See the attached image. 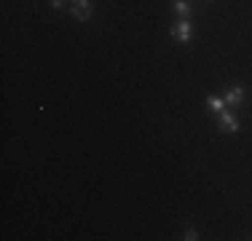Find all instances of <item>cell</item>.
Segmentation results:
<instances>
[{
    "mask_svg": "<svg viewBox=\"0 0 252 241\" xmlns=\"http://www.w3.org/2000/svg\"><path fill=\"white\" fill-rule=\"evenodd\" d=\"M185 241H196V239H199V233H196L193 231V228H188V231H185V236H183Z\"/></svg>",
    "mask_w": 252,
    "mask_h": 241,
    "instance_id": "obj_7",
    "label": "cell"
},
{
    "mask_svg": "<svg viewBox=\"0 0 252 241\" xmlns=\"http://www.w3.org/2000/svg\"><path fill=\"white\" fill-rule=\"evenodd\" d=\"M218 126H220V131H225V134H233V131H239V120H236V116H233V113H228V110L220 113Z\"/></svg>",
    "mask_w": 252,
    "mask_h": 241,
    "instance_id": "obj_2",
    "label": "cell"
},
{
    "mask_svg": "<svg viewBox=\"0 0 252 241\" xmlns=\"http://www.w3.org/2000/svg\"><path fill=\"white\" fill-rule=\"evenodd\" d=\"M175 11H177L180 19H190V5H188V0H175Z\"/></svg>",
    "mask_w": 252,
    "mask_h": 241,
    "instance_id": "obj_5",
    "label": "cell"
},
{
    "mask_svg": "<svg viewBox=\"0 0 252 241\" xmlns=\"http://www.w3.org/2000/svg\"><path fill=\"white\" fill-rule=\"evenodd\" d=\"M169 35L175 40H183V43H190V38H193V24H190L188 19H180L175 27L169 30Z\"/></svg>",
    "mask_w": 252,
    "mask_h": 241,
    "instance_id": "obj_1",
    "label": "cell"
},
{
    "mask_svg": "<svg viewBox=\"0 0 252 241\" xmlns=\"http://www.w3.org/2000/svg\"><path fill=\"white\" fill-rule=\"evenodd\" d=\"M70 11H73V16H75V19L86 22L89 16H92V0H73Z\"/></svg>",
    "mask_w": 252,
    "mask_h": 241,
    "instance_id": "obj_3",
    "label": "cell"
},
{
    "mask_svg": "<svg viewBox=\"0 0 252 241\" xmlns=\"http://www.w3.org/2000/svg\"><path fill=\"white\" fill-rule=\"evenodd\" d=\"M242 99H244V89H242V86H233L231 91L225 94V105H228V107H231V105H239Z\"/></svg>",
    "mask_w": 252,
    "mask_h": 241,
    "instance_id": "obj_4",
    "label": "cell"
},
{
    "mask_svg": "<svg viewBox=\"0 0 252 241\" xmlns=\"http://www.w3.org/2000/svg\"><path fill=\"white\" fill-rule=\"evenodd\" d=\"M207 107H209L212 113H218V116H220V113H223L228 105H225V99H218V96H209V99H207Z\"/></svg>",
    "mask_w": 252,
    "mask_h": 241,
    "instance_id": "obj_6",
    "label": "cell"
},
{
    "mask_svg": "<svg viewBox=\"0 0 252 241\" xmlns=\"http://www.w3.org/2000/svg\"><path fill=\"white\" fill-rule=\"evenodd\" d=\"M51 5H54V8H62V5H64V0H51Z\"/></svg>",
    "mask_w": 252,
    "mask_h": 241,
    "instance_id": "obj_8",
    "label": "cell"
}]
</instances>
